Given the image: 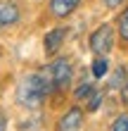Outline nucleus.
<instances>
[{
  "label": "nucleus",
  "mask_w": 128,
  "mask_h": 131,
  "mask_svg": "<svg viewBox=\"0 0 128 131\" xmlns=\"http://www.w3.org/2000/svg\"><path fill=\"white\" fill-rule=\"evenodd\" d=\"M0 131H7V117L3 110H0Z\"/></svg>",
  "instance_id": "obj_16"
},
{
  "label": "nucleus",
  "mask_w": 128,
  "mask_h": 131,
  "mask_svg": "<svg viewBox=\"0 0 128 131\" xmlns=\"http://www.w3.org/2000/svg\"><path fill=\"white\" fill-rule=\"evenodd\" d=\"M19 21V5L17 3H3L0 5V29L12 26Z\"/></svg>",
  "instance_id": "obj_7"
},
{
  "label": "nucleus",
  "mask_w": 128,
  "mask_h": 131,
  "mask_svg": "<svg viewBox=\"0 0 128 131\" xmlns=\"http://www.w3.org/2000/svg\"><path fill=\"white\" fill-rule=\"evenodd\" d=\"M107 72H109V62H107V57H97L95 62H93V76H95V79H102Z\"/></svg>",
  "instance_id": "obj_10"
},
{
  "label": "nucleus",
  "mask_w": 128,
  "mask_h": 131,
  "mask_svg": "<svg viewBox=\"0 0 128 131\" xmlns=\"http://www.w3.org/2000/svg\"><path fill=\"white\" fill-rule=\"evenodd\" d=\"M50 74H52V83H55V88H64L66 83L71 81L74 76V67L66 57H59L55 62L50 64Z\"/></svg>",
  "instance_id": "obj_3"
},
{
  "label": "nucleus",
  "mask_w": 128,
  "mask_h": 131,
  "mask_svg": "<svg viewBox=\"0 0 128 131\" xmlns=\"http://www.w3.org/2000/svg\"><path fill=\"white\" fill-rule=\"evenodd\" d=\"M64 36H66V29L64 26H57V29H52V31H48V34H45V41H43L45 52H48V55L57 52L59 45L64 43Z\"/></svg>",
  "instance_id": "obj_6"
},
{
  "label": "nucleus",
  "mask_w": 128,
  "mask_h": 131,
  "mask_svg": "<svg viewBox=\"0 0 128 131\" xmlns=\"http://www.w3.org/2000/svg\"><path fill=\"white\" fill-rule=\"evenodd\" d=\"M109 131H128V112L119 114V117L114 119V124L109 126Z\"/></svg>",
  "instance_id": "obj_12"
},
{
  "label": "nucleus",
  "mask_w": 128,
  "mask_h": 131,
  "mask_svg": "<svg viewBox=\"0 0 128 131\" xmlns=\"http://www.w3.org/2000/svg\"><path fill=\"white\" fill-rule=\"evenodd\" d=\"M52 91H57V88H55V83H52L50 67H45V69H40V72H36V74H29L26 79L21 81L17 98H19V103L24 107H38Z\"/></svg>",
  "instance_id": "obj_1"
},
{
  "label": "nucleus",
  "mask_w": 128,
  "mask_h": 131,
  "mask_svg": "<svg viewBox=\"0 0 128 131\" xmlns=\"http://www.w3.org/2000/svg\"><path fill=\"white\" fill-rule=\"evenodd\" d=\"M88 43H90V50L97 57H107L111 52V48H114V26L111 24H100L90 34Z\"/></svg>",
  "instance_id": "obj_2"
},
{
  "label": "nucleus",
  "mask_w": 128,
  "mask_h": 131,
  "mask_svg": "<svg viewBox=\"0 0 128 131\" xmlns=\"http://www.w3.org/2000/svg\"><path fill=\"white\" fill-rule=\"evenodd\" d=\"M95 95V86H90V83H81V86L74 91V98L76 100H90Z\"/></svg>",
  "instance_id": "obj_11"
},
{
  "label": "nucleus",
  "mask_w": 128,
  "mask_h": 131,
  "mask_svg": "<svg viewBox=\"0 0 128 131\" xmlns=\"http://www.w3.org/2000/svg\"><path fill=\"white\" fill-rule=\"evenodd\" d=\"M100 103H102V93H97V91H95V95L88 100V112H95L97 107H100Z\"/></svg>",
  "instance_id": "obj_13"
},
{
  "label": "nucleus",
  "mask_w": 128,
  "mask_h": 131,
  "mask_svg": "<svg viewBox=\"0 0 128 131\" xmlns=\"http://www.w3.org/2000/svg\"><path fill=\"white\" fill-rule=\"evenodd\" d=\"M83 124V110L81 107H71L66 110L57 122V131H78Z\"/></svg>",
  "instance_id": "obj_4"
},
{
  "label": "nucleus",
  "mask_w": 128,
  "mask_h": 131,
  "mask_svg": "<svg viewBox=\"0 0 128 131\" xmlns=\"http://www.w3.org/2000/svg\"><path fill=\"white\" fill-rule=\"evenodd\" d=\"M126 81H128L126 67H116V69H114V76L109 79V88H121V86H123Z\"/></svg>",
  "instance_id": "obj_9"
},
{
  "label": "nucleus",
  "mask_w": 128,
  "mask_h": 131,
  "mask_svg": "<svg viewBox=\"0 0 128 131\" xmlns=\"http://www.w3.org/2000/svg\"><path fill=\"white\" fill-rule=\"evenodd\" d=\"M83 0H50V14L55 19H66L78 10Z\"/></svg>",
  "instance_id": "obj_5"
},
{
  "label": "nucleus",
  "mask_w": 128,
  "mask_h": 131,
  "mask_svg": "<svg viewBox=\"0 0 128 131\" xmlns=\"http://www.w3.org/2000/svg\"><path fill=\"white\" fill-rule=\"evenodd\" d=\"M104 3V7H109V10H116V7H121L126 0H102Z\"/></svg>",
  "instance_id": "obj_14"
},
{
  "label": "nucleus",
  "mask_w": 128,
  "mask_h": 131,
  "mask_svg": "<svg viewBox=\"0 0 128 131\" xmlns=\"http://www.w3.org/2000/svg\"><path fill=\"white\" fill-rule=\"evenodd\" d=\"M116 29H119V38H121V43H123V45H128V7L121 12Z\"/></svg>",
  "instance_id": "obj_8"
},
{
  "label": "nucleus",
  "mask_w": 128,
  "mask_h": 131,
  "mask_svg": "<svg viewBox=\"0 0 128 131\" xmlns=\"http://www.w3.org/2000/svg\"><path fill=\"white\" fill-rule=\"evenodd\" d=\"M121 103H126V105H128V81L121 86Z\"/></svg>",
  "instance_id": "obj_15"
}]
</instances>
